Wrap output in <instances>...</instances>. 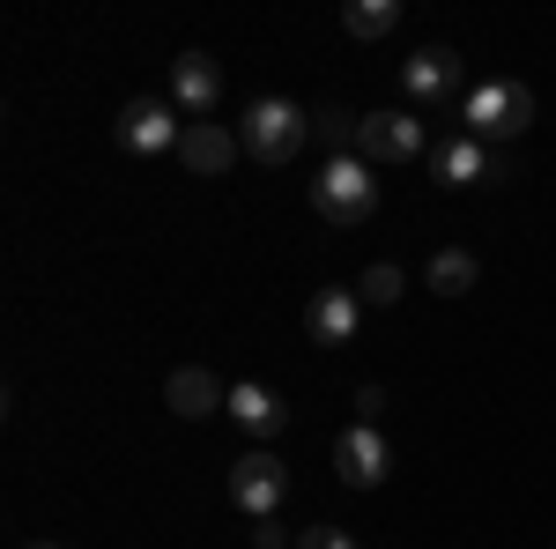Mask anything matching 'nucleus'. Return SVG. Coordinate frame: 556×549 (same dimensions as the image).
<instances>
[{
    "label": "nucleus",
    "mask_w": 556,
    "mask_h": 549,
    "mask_svg": "<svg viewBox=\"0 0 556 549\" xmlns=\"http://www.w3.org/2000/svg\"><path fill=\"white\" fill-rule=\"evenodd\" d=\"M312 209L327 215V223H371V209H379V171L364 164V157H327L319 178H312Z\"/></svg>",
    "instance_id": "obj_1"
},
{
    "label": "nucleus",
    "mask_w": 556,
    "mask_h": 549,
    "mask_svg": "<svg viewBox=\"0 0 556 549\" xmlns=\"http://www.w3.org/2000/svg\"><path fill=\"white\" fill-rule=\"evenodd\" d=\"M238 141H245V157H260V164H290L304 141H312V112H298L290 97H260L253 112L238 120Z\"/></svg>",
    "instance_id": "obj_2"
},
{
    "label": "nucleus",
    "mask_w": 556,
    "mask_h": 549,
    "mask_svg": "<svg viewBox=\"0 0 556 549\" xmlns=\"http://www.w3.org/2000/svg\"><path fill=\"white\" fill-rule=\"evenodd\" d=\"M527 120H534V89L527 83H475L460 97V134H475V141L527 134Z\"/></svg>",
    "instance_id": "obj_3"
},
{
    "label": "nucleus",
    "mask_w": 556,
    "mask_h": 549,
    "mask_svg": "<svg viewBox=\"0 0 556 549\" xmlns=\"http://www.w3.org/2000/svg\"><path fill=\"white\" fill-rule=\"evenodd\" d=\"M430 134L416 112H364V134H356V157L379 171V164H408V157H424Z\"/></svg>",
    "instance_id": "obj_4"
},
{
    "label": "nucleus",
    "mask_w": 556,
    "mask_h": 549,
    "mask_svg": "<svg viewBox=\"0 0 556 549\" xmlns=\"http://www.w3.org/2000/svg\"><path fill=\"white\" fill-rule=\"evenodd\" d=\"M230 498H238V512H253V520H275L282 498H290V467L260 446V453H245V461L230 467Z\"/></svg>",
    "instance_id": "obj_5"
},
{
    "label": "nucleus",
    "mask_w": 556,
    "mask_h": 549,
    "mask_svg": "<svg viewBox=\"0 0 556 549\" xmlns=\"http://www.w3.org/2000/svg\"><path fill=\"white\" fill-rule=\"evenodd\" d=\"M334 467H342L349 490H379L386 475H393V446H386L379 423H349L342 438H334Z\"/></svg>",
    "instance_id": "obj_6"
},
{
    "label": "nucleus",
    "mask_w": 556,
    "mask_h": 549,
    "mask_svg": "<svg viewBox=\"0 0 556 549\" xmlns=\"http://www.w3.org/2000/svg\"><path fill=\"white\" fill-rule=\"evenodd\" d=\"M401 89H408V104H460V52L424 45L416 60H401Z\"/></svg>",
    "instance_id": "obj_7"
},
{
    "label": "nucleus",
    "mask_w": 556,
    "mask_h": 549,
    "mask_svg": "<svg viewBox=\"0 0 556 549\" xmlns=\"http://www.w3.org/2000/svg\"><path fill=\"white\" fill-rule=\"evenodd\" d=\"M178 112L164 97H134L127 112H119V141H127L134 157H178Z\"/></svg>",
    "instance_id": "obj_8"
},
{
    "label": "nucleus",
    "mask_w": 556,
    "mask_h": 549,
    "mask_svg": "<svg viewBox=\"0 0 556 549\" xmlns=\"http://www.w3.org/2000/svg\"><path fill=\"white\" fill-rule=\"evenodd\" d=\"M356 327H364V297L356 290H319L304 304V335L319 341V349H349Z\"/></svg>",
    "instance_id": "obj_9"
},
{
    "label": "nucleus",
    "mask_w": 556,
    "mask_h": 549,
    "mask_svg": "<svg viewBox=\"0 0 556 549\" xmlns=\"http://www.w3.org/2000/svg\"><path fill=\"white\" fill-rule=\"evenodd\" d=\"M238 134L230 127H215V120H186V134H178V164L193 171V178H223V171L238 164Z\"/></svg>",
    "instance_id": "obj_10"
},
{
    "label": "nucleus",
    "mask_w": 556,
    "mask_h": 549,
    "mask_svg": "<svg viewBox=\"0 0 556 549\" xmlns=\"http://www.w3.org/2000/svg\"><path fill=\"white\" fill-rule=\"evenodd\" d=\"M172 104L193 112V120H208L215 104H223V67H215L208 52H178L172 60Z\"/></svg>",
    "instance_id": "obj_11"
},
{
    "label": "nucleus",
    "mask_w": 556,
    "mask_h": 549,
    "mask_svg": "<svg viewBox=\"0 0 556 549\" xmlns=\"http://www.w3.org/2000/svg\"><path fill=\"white\" fill-rule=\"evenodd\" d=\"M164 401H172V416H223L230 409V386L201 372V364H178L172 379H164Z\"/></svg>",
    "instance_id": "obj_12"
},
{
    "label": "nucleus",
    "mask_w": 556,
    "mask_h": 549,
    "mask_svg": "<svg viewBox=\"0 0 556 549\" xmlns=\"http://www.w3.org/2000/svg\"><path fill=\"white\" fill-rule=\"evenodd\" d=\"M490 157L497 149H482L475 134H453L430 149V171H438V186H490Z\"/></svg>",
    "instance_id": "obj_13"
},
{
    "label": "nucleus",
    "mask_w": 556,
    "mask_h": 549,
    "mask_svg": "<svg viewBox=\"0 0 556 549\" xmlns=\"http://www.w3.org/2000/svg\"><path fill=\"white\" fill-rule=\"evenodd\" d=\"M230 423L253 431V438H282L290 409H282V394H267L260 379H238V386H230Z\"/></svg>",
    "instance_id": "obj_14"
},
{
    "label": "nucleus",
    "mask_w": 556,
    "mask_h": 549,
    "mask_svg": "<svg viewBox=\"0 0 556 549\" xmlns=\"http://www.w3.org/2000/svg\"><path fill=\"white\" fill-rule=\"evenodd\" d=\"M475 253H460V246H445V253H430V290L438 297H468L475 290Z\"/></svg>",
    "instance_id": "obj_15"
},
{
    "label": "nucleus",
    "mask_w": 556,
    "mask_h": 549,
    "mask_svg": "<svg viewBox=\"0 0 556 549\" xmlns=\"http://www.w3.org/2000/svg\"><path fill=\"white\" fill-rule=\"evenodd\" d=\"M393 23H401V0H349L342 8V30L349 38H386V30H393Z\"/></svg>",
    "instance_id": "obj_16"
},
{
    "label": "nucleus",
    "mask_w": 556,
    "mask_h": 549,
    "mask_svg": "<svg viewBox=\"0 0 556 549\" xmlns=\"http://www.w3.org/2000/svg\"><path fill=\"white\" fill-rule=\"evenodd\" d=\"M312 134L334 149V157H356V134H364V112H312Z\"/></svg>",
    "instance_id": "obj_17"
},
{
    "label": "nucleus",
    "mask_w": 556,
    "mask_h": 549,
    "mask_svg": "<svg viewBox=\"0 0 556 549\" xmlns=\"http://www.w3.org/2000/svg\"><path fill=\"white\" fill-rule=\"evenodd\" d=\"M401 290H408V275H401L393 260H371V267H364V283H356L364 304H401Z\"/></svg>",
    "instance_id": "obj_18"
},
{
    "label": "nucleus",
    "mask_w": 556,
    "mask_h": 549,
    "mask_svg": "<svg viewBox=\"0 0 556 549\" xmlns=\"http://www.w3.org/2000/svg\"><path fill=\"white\" fill-rule=\"evenodd\" d=\"M298 549H356V535H342V527H304Z\"/></svg>",
    "instance_id": "obj_19"
},
{
    "label": "nucleus",
    "mask_w": 556,
    "mask_h": 549,
    "mask_svg": "<svg viewBox=\"0 0 556 549\" xmlns=\"http://www.w3.org/2000/svg\"><path fill=\"white\" fill-rule=\"evenodd\" d=\"M253 549H282V527H275V520H260V527H253Z\"/></svg>",
    "instance_id": "obj_20"
},
{
    "label": "nucleus",
    "mask_w": 556,
    "mask_h": 549,
    "mask_svg": "<svg viewBox=\"0 0 556 549\" xmlns=\"http://www.w3.org/2000/svg\"><path fill=\"white\" fill-rule=\"evenodd\" d=\"M23 549H67V542H23Z\"/></svg>",
    "instance_id": "obj_21"
}]
</instances>
